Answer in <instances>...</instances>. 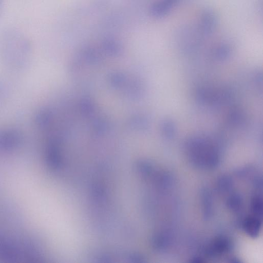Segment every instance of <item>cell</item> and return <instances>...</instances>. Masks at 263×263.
Masks as SVG:
<instances>
[{
	"instance_id": "52a82bcc",
	"label": "cell",
	"mask_w": 263,
	"mask_h": 263,
	"mask_svg": "<svg viewBox=\"0 0 263 263\" xmlns=\"http://www.w3.org/2000/svg\"><path fill=\"white\" fill-rule=\"evenodd\" d=\"M218 186L222 192L229 191L232 187V180L228 177H222L218 180Z\"/></svg>"
},
{
	"instance_id": "277c9868",
	"label": "cell",
	"mask_w": 263,
	"mask_h": 263,
	"mask_svg": "<svg viewBox=\"0 0 263 263\" xmlns=\"http://www.w3.org/2000/svg\"><path fill=\"white\" fill-rule=\"evenodd\" d=\"M227 204L230 210L237 212L241 208V198L237 194H232L228 199Z\"/></svg>"
},
{
	"instance_id": "6da1fadb",
	"label": "cell",
	"mask_w": 263,
	"mask_h": 263,
	"mask_svg": "<svg viewBox=\"0 0 263 263\" xmlns=\"http://www.w3.org/2000/svg\"><path fill=\"white\" fill-rule=\"evenodd\" d=\"M190 160L198 167L213 168L219 163L218 152L212 144L204 139H194L187 144Z\"/></svg>"
},
{
	"instance_id": "5b68a950",
	"label": "cell",
	"mask_w": 263,
	"mask_h": 263,
	"mask_svg": "<svg viewBox=\"0 0 263 263\" xmlns=\"http://www.w3.org/2000/svg\"><path fill=\"white\" fill-rule=\"evenodd\" d=\"M251 210L254 215L261 218L262 202L261 197L258 195L255 196L251 202Z\"/></svg>"
},
{
	"instance_id": "7a4b0ae2",
	"label": "cell",
	"mask_w": 263,
	"mask_h": 263,
	"mask_svg": "<svg viewBox=\"0 0 263 263\" xmlns=\"http://www.w3.org/2000/svg\"><path fill=\"white\" fill-rule=\"evenodd\" d=\"M231 247L230 239L220 236L214 239L206 248V253L209 256L221 255L228 252Z\"/></svg>"
},
{
	"instance_id": "3957f363",
	"label": "cell",
	"mask_w": 263,
	"mask_h": 263,
	"mask_svg": "<svg viewBox=\"0 0 263 263\" xmlns=\"http://www.w3.org/2000/svg\"><path fill=\"white\" fill-rule=\"evenodd\" d=\"M261 227V218L257 216H249L243 222V229L250 236L255 238L259 234Z\"/></svg>"
},
{
	"instance_id": "ba28073f",
	"label": "cell",
	"mask_w": 263,
	"mask_h": 263,
	"mask_svg": "<svg viewBox=\"0 0 263 263\" xmlns=\"http://www.w3.org/2000/svg\"><path fill=\"white\" fill-rule=\"evenodd\" d=\"M4 4V0H0V15L2 12Z\"/></svg>"
},
{
	"instance_id": "8992f818",
	"label": "cell",
	"mask_w": 263,
	"mask_h": 263,
	"mask_svg": "<svg viewBox=\"0 0 263 263\" xmlns=\"http://www.w3.org/2000/svg\"><path fill=\"white\" fill-rule=\"evenodd\" d=\"M203 202L204 206V215L206 217H209L211 214L212 200L211 197L208 191L205 190L203 193Z\"/></svg>"
}]
</instances>
